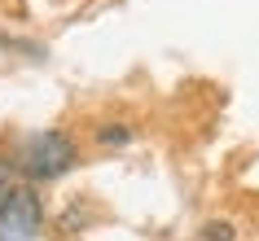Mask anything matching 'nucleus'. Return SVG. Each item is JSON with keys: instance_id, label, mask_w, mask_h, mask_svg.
I'll return each instance as SVG.
<instances>
[{"instance_id": "20e7f679", "label": "nucleus", "mask_w": 259, "mask_h": 241, "mask_svg": "<svg viewBox=\"0 0 259 241\" xmlns=\"http://www.w3.org/2000/svg\"><path fill=\"white\" fill-rule=\"evenodd\" d=\"M198 241H237V228H233L229 219H211V224H202Z\"/></svg>"}, {"instance_id": "39448f33", "label": "nucleus", "mask_w": 259, "mask_h": 241, "mask_svg": "<svg viewBox=\"0 0 259 241\" xmlns=\"http://www.w3.org/2000/svg\"><path fill=\"white\" fill-rule=\"evenodd\" d=\"M14 184H18V162L9 154H0V202L14 193Z\"/></svg>"}, {"instance_id": "f03ea898", "label": "nucleus", "mask_w": 259, "mask_h": 241, "mask_svg": "<svg viewBox=\"0 0 259 241\" xmlns=\"http://www.w3.org/2000/svg\"><path fill=\"white\" fill-rule=\"evenodd\" d=\"M44 228V202L31 184H14L0 202V241H35Z\"/></svg>"}, {"instance_id": "7ed1b4c3", "label": "nucleus", "mask_w": 259, "mask_h": 241, "mask_svg": "<svg viewBox=\"0 0 259 241\" xmlns=\"http://www.w3.org/2000/svg\"><path fill=\"white\" fill-rule=\"evenodd\" d=\"M132 140V127L127 123H106V127H97V145H106V149H119Z\"/></svg>"}, {"instance_id": "f257e3e1", "label": "nucleus", "mask_w": 259, "mask_h": 241, "mask_svg": "<svg viewBox=\"0 0 259 241\" xmlns=\"http://www.w3.org/2000/svg\"><path fill=\"white\" fill-rule=\"evenodd\" d=\"M18 175L27 180H57L66 175L75 162H79V145L75 136L62 132V127H49V132H31L22 145H18Z\"/></svg>"}]
</instances>
